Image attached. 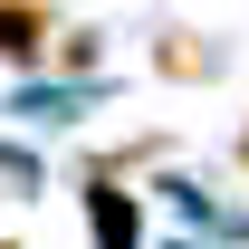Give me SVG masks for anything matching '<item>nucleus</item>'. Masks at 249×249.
Listing matches in <instances>:
<instances>
[{"label":"nucleus","instance_id":"1","mask_svg":"<svg viewBox=\"0 0 249 249\" xmlns=\"http://www.w3.org/2000/svg\"><path fill=\"white\" fill-rule=\"evenodd\" d=\"M87 230H96V249H134L144 240V220H134V201L115 182H87Z\"/></svg>","mask_w":249,"mask_h":249},{"label":"nucleus","instance_id":"3","mask_svg":"<svg viewBox=\"0 0 249 249\" xmlns=\"http://www.w3.org/2000/svg\"><path fill=\"white\" fill-rule=\"evenodd\" d=\"M201 67H211V58H201L192 38H163V77H201Z\"/></svg>","mask_w":249,"mask_h":249},{"label":"nucleus","instance_id":"2","mask_svg":"<svg viewBox=\"0 0 249 249\" xmlns=\"http://www.w3.org/2000/svg\"><path fill=\"white\" fill-rule=\"evenodd\" d=\"M48 48V0H0V58H38Z\"/></svg>","mask_w":249,"mask_h":249}]
</instances>
